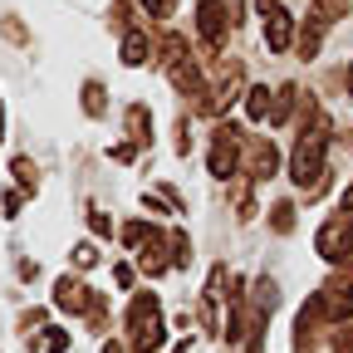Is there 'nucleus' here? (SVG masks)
<instances>
[{
    "label": "nucleus",
    "mask_w": 353,
    "mask_h": 353,
    "mask_svg": "<svg viewBox=\"0 0 353 353\" xmlns=\"http://www.w3.org/2000/svg\"><path fill=\"white\" fill-rule=\"evenodd\" d=\"M94 260H99V250H94V245H79V250H74V265H79V270H88Z\"/></svg>",
    "instance_id": "nucleus-24"
},
{
    "label": "nucleus",
    "mask_w": 353,
    "mask_h": 353,
    "mask_svg": "<svg viewBox=\"0 0 353 353\" xmlns=\"http://www.w3.org/2000/svg\"><path fill=\"white\" fill-rule=\"evenodd\" d=\"M54 304H59V309H69V314H79V309L94 304V294H88L79 280H59V285H54Z\"/></svg>",
    "instance_id": "nucleus-9"
},
{
    "label": "nucleus",
    "mask_w": 353,
    "mask_h": 353,
    "mask_svg": "<svg viewBox=\"0 0 353 353\" xmlns=\"http://www.w3.org/2000/svg\"><path fill=\"white\" fill-rule=\"evenodd\" d=\"M343 88H348V94H353V64H348V74H343Z\"/></svg>",
    "instance_id": "nucleus-27"
},
{
    "label": "nucleus",
    "mask_w": 353,
    "mask_h": 353,
    "mask_svg": "<svg viewBox=\"0 0 353 353\" xmlns=\"http://www.w3.org/2000/svg\"><path fill=\"white\" fill-rule=\"evenodd\" d=\"M103 353H123V348H118V343H103Z\"/></svg>",
    "instance_id": "nucleus-31"
},
{
    "label": "nucleus",
    "mask_w": 353,
    "mask_h": 353,
    "mask_svg": "<svg viewBox=\"0 0 353 353\" xmlns=\"http://www.w3.org/2000/svg\"><path fill=\"white\" fill-rule=\"evenodd\" d=\"M196 30L206 44H221V34L231 30V15H226V0H196Z\"/></svg>",
    "instance_id": "nucleus-6"
},
{
    "label": "nucleus",
    "mask_w": 353,
    "mask_h": 353,
    "mask_svg": "<svg viewBox=\"0 0 353 353\" xmlns=\"http://www.w3.org/2000/svg\"><path fill=\"white\" fill-rule=\"evenodd\" d=\"M88 226H94V231H99V236H113V221H108V216H103V211H94V216H88Z\"/></svg>",
    "instance_id": "nucleus-25"
},
{
    "label": "nucleus",
    "mask_w": 353,
    "mask_h": 353,
    "mask_svg": "<svg viewBox=\"0 0 353 353\" xmlns=\"http://www.w3.org/2000/svg\"><path fill=\"white\" fill-rule=\"evenodd\" d=\"M15 176H20V187H25V192H34V187H39V172H34V162H30V157H15Z\"/></svg>",
    "instance_id": "nucleus-18"
},
{
    "label": "nucleus",
    "mask_w": 353,
    "mask_h": 353,
    "mask_svg": "<svg viewBox=\"0 0 353 353\" xmlns=\"http://www.w3.org/2000/svg\"><path fill=\"white\" fill-rule=\"evenodd\" d=\"M113 285H123V290L132 285V270H128V265H118V270H113Z\"/></svg>",
    "instance_id": "nucleus-26"
},
{
    "label": "nucleus",
    "mask_w": 353,
    "mask_h": 353,
    "mask_svg": "<svg viewBox=\"0 0 353 353\" xmlns=\"http://www.w3.org/2000/svg\"><path fill=\"white\" fill-rule=\"evenodd\" d=\"M128 329H132V353H157V348H162L167 324H162L157 294H132V304H128Z\"/></svg>",
    "instance_id": "nucleus-2"
},
{
    "label": "nucleus",
    "mask_w": 353,
    "mask_h": 353,
    "mask_svg": "<svg viewBox=\"0 0 353 353\" xmlns=\"http://www.w3.org/2000/svg\"><path fill=\"white\" fill-rule=\"evenodd\" d=\"M192 260V241H187V231H172V265H187Z\"/></svg>",
    "instance_id": "nucleus-20"
},
{
    "label": "nucleus",
    "mask_w": 353,
    "mask_h": 353,
    "mask_svg": "<svg viewBox=\"0 0 353 353\" xmlns=\"http://www.w3.org/2000/svg\"><path fill=\"white\" fill-rule=\"evenodd\" d=\"M314 250H319L324 260H348V255H353V216H348V211L319 226V236H314Z\"/></svg>",
    "instance_id": "nucleus-4"
},
{
    "label": "nucleus",
    "mask_w": 353,
    "mask_h": 353,
    "mask_svg": "<svg viewBox=\"0 0 353 353\" xmlns=\"http://www.w3.org/2000/svg\"><path fill=\"white\" fill-rule=\"evenodd\" d=\"M343 15H348V0H309V25H319V30Z\"/></svg>",
    "instance_id": "nucleus-10"
},
{
    "label": "nucleus",
    "mask_w": 353,
    "mask_h": 353,
    "mask_svg": "<svg viewBox=\"0 0 353 353\" xmlns=\"http://www.w3.org/2000/svg\"><path fill=\"white\" fill-rule=\"evenodd\" d=\"M270 226L285 236V231H294V206L290 201H275V211H270Z\"/></svg>",
    "instance_id": "nucleus-17"
},
{
    "label": "nucleus",
    "mask_w": 353,
    "mask_h": 353,
    "mask_svg": "<svg viewBox=\"0 0 353 353\" xmlns=\"http://www.w3.org/2000/svg\"><path fill=\"white\" fill-rule=\"evenodd\" d=\"M275 167H280L275 143H250V182H265V176H275Z\"/></svg>",
    "instance_id": "nucleus-8"
},
{
    "label": "nucleus",
    "mask_w": 353,
    "mask_h": 353,
    "mask_svg": "<svg viewBox=\"0 0 353 353\" xmlns=\"http://www.w3.org/2000/svg\"><path fill=\"white\" fill-rule=\"evenodd\" d=\"M162 241H167V236L157 231V236L143 245V270H148V275H162V270H167V250H162Z\"/></svg>",
    "instance_id": "nucleus-14"
},
{
    "label": "nucleus",
    "mask_w": 353,
    "mask_h": 353,
    "mask_svg": "<svg viewBox=\"0 0 353 353\" xmlns=\"http://www.w3.org/2000/svg\"><path fill=\"white\" fill-rule=\"evenodd\" d=\"M44 348H50V353H64V348H69V334H64V329H50V334H44Z\"/></svg>",
    "instance_id": "nucleus-23"
},
{
    "label": "nucleus",
    "mask_w": 353,
    "mask_h": 353,
    "mask_svg": "<svg viewBox=\"0 0 353 353\" xmlns=\"http://www.w3.org/2000/svg\"><path fill=\"white\" fill-rule=\"evenodd\" d=\"M343 211H353V187H348V192H343Z\"/></svg>",
    "instance_id": "nucleus-29"
},
{
    "label": "nucleus",
    "mask_w": 353,
    "mask_h": 353,
    "mask_svg": "<svg viewBox=\"0 0 353 353\" xmlns=\"http://www.w3.org/2000/svg\"><path fill=\"white\" fill-rule=\"evenodd\" d=\"M309 299L319 304L324 319H348V314H353V270H339L319 294H309Z\"/></svg>",
    "instance_id": "nucleus-3"
},
{
    "label": "nucleus",
    "mask_w": 353,
    "mask_h": 353,
    "mask_svg": "<svg viewBox=\"0 0 353 353\" xmlns=\"http://www.w3.org/2000/svg\"><path fill=\"white\" fill-rule=\"evenodd\" d=\"M290 39H294V20L285 15V6H275V10H265V44H270V54L290 50Z\"/></svg>",
    "instance_id": "nucleus-7"
},
{
    "label": "nucleus",
    "mask_w": 353,
    "mask_h": 353,
    "mask_svg": "<svg viewBox=\"0 0 353 353\" xmlns=\"http://www.w3.org/2000/svg\"><path fill=\"white\" fill-rule=\"evenodd\" d=\"M319 44H324L319 25H309V20H304V34H299V54H304V59H314V54H319Z\"/></svg>",
    "instance_id": "nucleus-16"
},
{
    "label": "nucleus",
    "mask_w": 353,
    "mask_h": 353,
    "mask_svg": "<svg viewBox=\"0 0 353 353\" xmlns=\"http://www.w3.org/2000/svg\"><path fill=\"white\" fill-rule=\"evenodd\" d=\"M275 304H280V290H275L270 280H260V285H255V309H260L265 319H270V314H275Z\"/></svg>",
    "instance_id": "nucleus-15"
},
{
    "label": "nucleus",
    "mask_w": 353,
    "mask_h": 353,
    "mask_svg": "<svg viewBox=\"0 0 353 353\" xmlns=\"http://www.w3.org/2000/svg\"><path fill=\"white\" fill-rule=\"evenodd\" d=\"M143 10H148V15H157V20H167V15L176 10V0H143Z\"/></svg>",
    "instance_id": "nucleus-22"
},
{
    "label": "nucleus",
    "mask_w": 353,
    "mask_h": 353,
    "mask_svg": "<svg viewBox=\"0 0 353 353\" xmlns=\"http://www.w3.org/2000/svg\"><path fill=\"white\" fill-rule=\"evenodd\" d=\"M241 152H245L241 128H216V143H211V176H231V172L241 167Z\"/></svg>",
    "instance_id": "nucleus-5"
},
{
    "label": "nucleus",
    "mask_w": 353,
    "mask_h": 353,
    "mask_svg": "<svg viewBox=\"0 0 353 353\" xmlns=\"http://www.w3.org/2000/svg\"><path fill=\"white\" fill-rule=\"evenodd\" d=\"M148 54H152L148 30H128V39H123V64H143Z\"/></svg>",
    "instance_id": "nucleus-11"
},
{
    "label": "nucleus",
    "mask_w": 353,
    "mask_h": 353,
    "mask_svg": "<svg viewBox=\"0 0 353 353\" xmlns=\"http://www.w3.org/2000/svg\"><path fill=\"white\" fill-rule=\"evenodd\" d=\"M255 6H260V10H275V6H280V0H255Z\"/></svg>",
    "instance_id": "nucleus-28"
},
{
    "label": "nucleus",
    "mask_w": 353,
    "mask_h": 353,
    "mask_svg": "<svg viewBox=\"0 0 353 353\" xmlns=\"http://www.w3.org/2000/svg\"><path fill=\"white\" fill-rule=\"evenodd\" d=\"M128 132H132V143H138V148H152V123H148V108L143 103L128 108Z\"/></svg>",
    "instance_id": "nucleus-12"
},
{
    "label": "nucleus",
    "mask_w": 353,
    "mask_h": 353,
    "mask_svg": "<svg viewBox=\"0 0 353 353\" xmlns=\"http://www.w3.org/2000/svg\"><path fill=\"white\" fill-rule=\"evenodd\" d=\"M172 353H192V343H176V348H172Z\"/></svg>",
    "instance_id": "nucleus-30"
},
{
    "label": "nucleus",
    "mask_w": 353,
    "mask_h": 353,
    "mask_svg": "<svg viewBox=\"0 0 353 353\" xmlns=\"http://www.w3.org/2000/svg\"><path fill=\"white\" fill-rule=\"evenodd\" d=\"M294 113V88H280V94H275V113H270V123H285Z\"/></svg>",
    "instance_id": "nucleus-19"
},
{
    "label": "nucleus",
    "mask_w": 353,
    "mask_h": 353,
    "mask_svg": "<svg viewBox=\"0 0 353 353\" xmlns=\"http://www.w3.org/2000/svg\"><path fill=\"white\" fill-rule=\"evenodd\" d=\"M324 148H329V118L314 108L309 113V128L294 143V157H290V176L309 192H319V182H324Z\"/></svg>",
    "instance_id": "nucleus-1"
},
{
    "label": "nucleus",
    "mask_w": 353,
    "mask_h": 353,
    "mask_svg": "<svg viewBox=\"0 0 353 353\" xmlns=\"http://www.w3.org/2000/svg\"><path fill=\"white\" fill-rule=\"evenodd\" d=\"M83 113H88V118H99V113H103V88H99V83H88V88H83Z\"/></svg>",
    "instance_id": "nucleus-21"
},
{
    "label": "nucleus",
    "mask_w": 353,
    "mask_h": 353,
    "mask_svg": "<svg viewBox=\"0 0 353 353\" xmlns=\"http://www.w3.org/2000/svg\"><path fill=\"white\" fill-rule=\"evenodd\" d=\"M245 113H250L255 123H265V118L275 113V99H270V88H265V83H255V88H250V99H245Z\"/></svg>",
    "instance_id": "nucleus-13"
}]
</instances>
